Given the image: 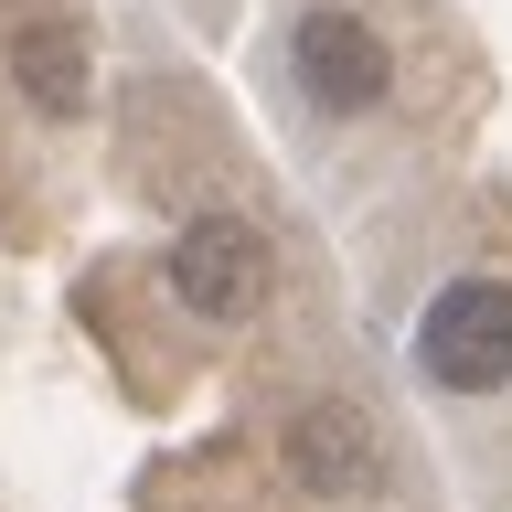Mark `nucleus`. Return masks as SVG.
Returning <instances> with one entry per match:
<instances>
[{"instance_id":"nucleus-1","label":"nucleus","mask_w":512,"mask_h":512,"mask_svg":"<svg viewBox=\"0 0 512 512\" xmlns=\"http://www.w3.org/2000/svg\"><path fill=\"white\" fill-rule=\"evenodd\" d=\"M416 374L438 395H502L512 384V278H448L416 310Z\"/></svg>"},{"instance_id":"nucleus-2","label":"nucleus","mask_w":512,"mask_h":512,"mask_svg":"<svg viewBox=\"0 0 512 512\" xmlns=\"http://www.w3.org/2000/svg\"><path fill=\"white\" fill-rule=\"evenodd\" d=\"M171 299L192 320H246L267 299V235L235 224V214H192L171 235Z\"/></svg>"},{"instance_id":"nucleus-3","label":"nucleus","mask_w":512,"mask_h":512,"mask_svg":"<svg viewBox=\"0 0 512 512\" xmlns=\"http://www.w3.org/2000/svg\"><path fill=\"white\" fill-rule=\"evenodd\" d=\"M288 75L310 86V107H331V118H363L384 96V43H374V22H352V11H310V22L288 32Z\"/></svg>"},{"instance_id":"nucleus-4","label":"nucleus","mask_w":512,"mask_h":512,"mask_svg":"<svg viewBox=\"0 0 512 512\" xmlns=\"http://www.w3.org/2000/svg\"><path fill=\"white\" fill-rule=\"evenodd\" d=\"M288 470L310 480V491H331V502H352V491L374 480V427H363V406H299L288 416Z\"/></svg>"},{"instance_id":"nucleus-5","label":"nucleus","mask_w":512,"mask_h":512,"mask_svg":"<svg viewBox=\"0 0 512 512\" xmlns=\"http://www.w3.org/2000/svg\"><path fill=\"white\" fill-rule=\"evenodd\" d=\"M11 75H22L54 118H75V107H86V43H75V22H22L11 32Z\"/></svg>"}]
</instances>
